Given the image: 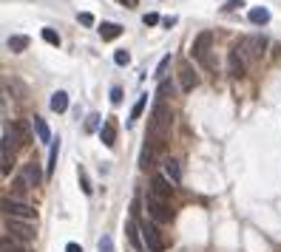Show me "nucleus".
Here are the masks:
<instances>
[{"mask_svg":"<svg viewBox=\"0 0 281 252\" xmlns=\"http://www.w3.org/2000/svg\"><path fill=\"white\" fill-rule=\"evenodd\" d=\"M100 139H102V145H106V148H114V142H116V125H114V122H106V125H102Z\"/></svg>","mask_w":281,"mask_h":252,"instance_id":"f3484780","label":"nucleus"},{"mask_svg":"<svg viewBox=\"0 0 281 252\" xmlns=\"http://www.w3.org/2000/svg\"><path fill=\"white\" fill-rule=\"evenodd\" d=\"M145 207H148V216L154 218V224H168V221H174V207H170V201H159L156 196H148Z\"/></svg>","mask_w":281,"mask_h":252,"instance_id":"20e7f679","label":"nucleus"},{"mask_svg":"<svg viewBox=\"0 0 281 252\" xmlns=\"http://www.w3.org/2000/svg\"><path fill=\"white\" fill-rule=\"evenodd\" d=\"M108 99H111V105H120V102H122V88L114 85V88H111V94H108Z\"/></svg>","mask_w":281,"mask_h":252,"instance_id":"cd10ccee","label":"nucleus"},{"mask_svg":"<svg viewBox=\"0 0 281 252\" xmlns=\"http://www.w3.org/2000/svg\"><path fill=\"white\" fill-rule=\"evenodd\" d=\"M6 227L14 241H34L37 238V230H34V221H20V218H6Z\"/></svg>","mask_w":281,"mask_h":252,"instance_id":"39448f33","label":"nucleus"},{"mask_svg":"<svg viewBox=\"0 0 281 252\" xmlns=\"http://www.w3.org/2000/svg\"><path fill=\"white\" fill-rule=\"evenodd\" d=\"M142 23H145V26H156V23H159V14H154V11H148V14L142 17Z\"/></svg>","mask_w":281,"mask_h":252,"instance_id":"72a5a7b5","label":"nucleus"},{"mask_svg":"<svg viewBox=\"0 0 281 252\" xmlns=\"http://www.w3.org/2000/svg\"><path fill=\"white\" fill-rule=\"evenodd\" d=\"M210 45H213V34H210V31H202V34H196L190 54H194V60H199L202 65L216 68V65H213V60H210Z\"/></svg>","mask_w":281,"mask_h":252,"instance_id":"7ed1b4c3","label":"nucleus"},{"mask_svg":"<svg viewBox=\"0 0 281 252\" xmlns=\"http://www.w3.org/2000/svg\"><path fill=\"white\" fill-rule=\"evenodd\" d=\"M66 252H82V247H80V244H74V241H71V244H66Z\"/></svg>","mask_w":281,"mask_h":252,"instance_id":"c9c22d12","label":"nucleus"},{"mask_svg":"<svg viewBox=\"0 0 281 252\" xmlns=\"http://www.w3.org/2000/svg\"><path fill=\"white\" fill-rule=\"evenodd\" d=\"M120 3H122L125 9H136V3H140V0H120Z\"/></svg>","mask_w":281,"mask_h":252,"instance_id":"e433bc0d","label":"nucleus"},{"mask_svg":"<svg viewBox=\"0 0 281 252\" xmlns=\"http://www.w3.org/2000/svg\"><path fill=\"white\" fill-rule=\"evenodd\" d=\"M165 173H168V179H170V184L182 182V167H179L176 159H165Z\"/></svg>","mask_w":281,"mask_h":252,"instance_id":"a211bd4d","label":"nucleus"},{"mask_svg":"<svg viewBox=\"0 0 281 252\" xmlns=\"http://www.w3.org/2000/svg\"><path fill=\"white\" fill-rule=\"evenodd\" d=\"M145 105H148V94H142L140 99H136V105H134V108H131V122H128L131 128H134V125H136V119H140V116H142V111H145Z\"/></svg>","mask_w":281,"mask_h":252,"instance_id":"412c9836","label":"nucleus"},{"mask_svg":"<svg viewBox=\"0 0 281 252\" xmlns=\"http://www.w3.org/2000/svg\"><path fill=\"white\" fill-rule=\"evenodd\" d=\"M23 48H28V37H26V34H14V37H9V51L20 54Z\"/></svg>","mask_w":281,"mask_h":252,"instance_id":"4be33fe9","label":"nucleus"},{"mask_svg":"<svg viewBox=\"0 0 281 252\" xmlns=\"http://www.w3.org/2000/svg\"><path fill=\"white\" fill-rule=\"evenodd\" d=\"M20 179L26 182V187H40V182H43V167L37 165V162H28V165L23 167Z\"/></svg>","mask_w":281,"mask_h":252,"instance_id":"9d476101","label":"nucleus"},{"mask_svg":"<svg viewBox=\"0 0 281 252\" xmlns=\"http://www.w3.org/2000/svg\"><path fill=\"white\" fill-rule=\"evenodd\" d=\"M34 122V131H37V139L43 142V145H52V131H48V125H46L43 116H32Z\"/></svg>","mask_w":281,"mask_h":252,"instance_id":"ddd939ff","label":"nucleus"},{"mask_svg":"<svg viewBox=\"0 0 281 252\" xmlns=\"http://www.w3.org/2000/svg\"><path fill=\"white\" fill-rule=\"evenodd\" d=\"M125 230H128V241H131L134 247H136V250H142V241H140V224H136L134 218H128Z\"/></svg>","mask_w":281,"mask_h":252,"instance_id":"aec40b11","label":"nucleus"},{"mask_svg":"<svg viewBox=\"0 0 281 252\" xmlns=\"http://www.w3.org/2000/svg\"><path fill=\"white\" fill-rule=\"evenodd\" d=\"M18 142H14V136H12L9 125H6V131H3V136H0V176H9L12 170H14V159H18Z\"/></svg>","mask_w":281,"mask_h":252,"instance_id":"f257e3e1","label":"nucleus"},{"mask_svg":"<svg viewBox=\"0 0 281 252\" xmlns=\"http://www.w3.org/2000/svg\"><path fill=\"white\" fill-rule=\"evenodd\" d=\"M100 252H114V241H111V238H102V241H100Z\"/></svg>","mask_w":281,"mask_h":252,"instance_id":"473e14b6","label":"nucleus"},{"mask_svg":"<svg viewBox=\"0 0 281 252\" xmlns=\"http://www.w3.org/2000/svg\"><path fill=\"white\" fill-rule=\"evenodd\" d=\"M168 125H170V111H168V105H165V99H159L156 102V108H154V122H150V133L156 131H165Z\"/></svg>","mask_w":281,"mask_h":252,"instance_id":"1a4fd4ad","label":"nucleus"},{"mask_svg":"<svg viewBox=\"0 0 281 252\" xmlns=\"http://www.w3.org/2000/svg\"><path fill=\"white\" fill-rule=\"evenodd\" d=\"M68 91H54L52 96V111L54 113H62V111H68Z\"/></svg>","mask_w":281,"mask_h":252,"instance_id":"2eb2a0df","label":"nucleus"},{"mask_svg":"<svg viewBox=\"0 0 281 252\" xmlns=\"http://www.w3.org/2000/svg\"><path fill=\"white\" fill-rule=\"evenodd\" d=\"M114 60H116V65H128V62H131V54L122 48V51H116V54H114Z\"/></svg>","mask_w":281,"mask_h":252,"instance_id":"c85d7f7f","label":"nucleus"},{"mask_svg":"<svg viewBox=\"0 0 281 252\" xmlns=\"http://www.w3.org/2000/svg\"><path fill=\"white\" fill-rule=\"evenodd\" d=\"M77 23H80V26H88V28H91L97 20H94V14H88V11H80V14H77Z\"/></svg>","mask_w":281,"mask_h":252,"instance_id":"a878e982","label":"nucleus"},{"mask_svg":"<svg viewBox=\"0 0 281 252\" xmlns=\"http://www.w3.org/2000/svg\"><path fill=\"white\" fill-rule=\"evenodd\" d=\"M97 128H100V113H91L86 122V131H97Z\"/></svg>","mask_w":281,"mask_h":252,"instance_id":"c756f323","label":"nucleus"},{"mask_svg":"<svg viewBox=\"0 0 281 252\" xmlns=\"http://www.w3.org/2000/svg\"><path fill=\"white\" fill-rule=\"evenodd\" d=\"M0 213L6 218H20V221H34L37 218L34 207H28V204L14 201V199H0Z\"/></svg>","mask_w":281,"mask_h":252,"instance_id":"f03ea898","label":"nucleus"},{"mask_svg":"<svg viewBox=\"0 0 281 252\" xmlns=\"http://www.w3.org/2000/svg\"><path fill=\"white\" fill-rule=\"evenodd\" d=\"M120 34H122V26L120 23H100V37L102 40H114Z\"/></svg>","mask_w":281,"mask_h":252,"instance_id":"6ab92c4d","label":"nucleus"},{"mask_svg":"<svg viewBox=\"0 0 281 252\" xmlns=\"http://www.w3.org/2000/svg\"><path fill=\"white\" fill-rule=\"evenodd\" d=\"M244 6V0H228L224 6H222V11H236V9H242Z\"/></svg>","mask_w":281,"mask_h":252,"instance_id":"7c9ffc66","label":"nucleus"},{"mask_svg":"<svg viewBox=\"0 0 281 252\" xmlns=\"http://www.w3.org/2000/svg\"><path fill=\"white\" fill-rule=\"evenodd\" d=\"M54 167H57V142H52V153H48V167H46V173L52 176Z\"/></svg>","mask_w":281,"mask_h":252,"instance_id":"393cba45","label":"nucleus"},{"mask_svg":"<svg viewBox=\"0 0 281 252\" xmlns=\"http://www.w3.org/2000/svg\"><path fill=\"white\" fill-rule=\"evenodd\" d=\"M168 65H170V57H165V60L159 62V68H156V79H165V71H168Z\"/></svg>","mask_w":281,"mask_h":252,"instance_id":"2f4dec72","label":"nucleus"},{"mask_svg":"<svg viewBox=\"0 0 281 252\" xmlns=\"http://www.w3.org/2000/svg\"><path fill=\"white\" fill-rule=\"evenodd\" d=\"M0 252H26L23 244L14 241V238H0Z\"/></svg>","mask_w":281,"mask_h":252,"instance_id":"5701e85b","label":"nucleus"},{"mask_svg":"<svg viewBox=\"0 0 281 252\" xmlns=\"http://www.w3.org/2000/svg\"><path fill=\"white\" fill-rule=\"evenodd\" d=\"M12 136H14V142H18V148H26V145H32V136H28V128L23 125V122H18V125H9Z\"/></svg>","mask_w":281,"mask_h":252,"instance_id":"f8f14e48","label":"nucleus"},{"mask_svg":"<svg viewBox=\"0 0 281 252\" xmlns=\"http://www.w3.org/2000/svg\"><path fill=\"white\" fill-rule=\"evenodd\" d=\"M228 65H230V74H233L236 79H242V77L247 74V62H244V57H242L236 48L228 54Z\"/></svg>","mask_w":281,"mask_h":252,"instance_id":"9b49d317","label":"nucleus"},{"mask_svg":"<svg viewBox=\"0 0 281 252\" xmlns=\"http://www.w3.org/2000/svg\"><path fill=\"white\" fill-rule=\"evenodd\" d=\"M247 17H250V23H253V26H267V23H270V11L264 9V6H256V9H250V14H247Z\"/></svg>","mask_w":281,"mask_h":252,"instance_id":"dca6fc26","label":"nucleus"},{"mask_svg":"<svg viewBox=\"0 0 281 252\" xmlns=\"http://www.w3.org/2000/svg\"><path fill=\"white\" fill-rule=\"evenodd\" d=\"M80 187H82V193H91V184H88V179H86L82 170H80Z\"/></svg>","mask_w":281,"mask_h":252,"instance_id":"f704fd0d","label":"nucleus"},{"mask_svg":"<svg viewBox=\"0 0 281 252\" xmlns=\"http://www.w3.org/2000/svg\"><path fill=\"white\" fill-rule=\"evenodd\" d=\"M40 34H43V40H46L48 45H60V34H57L54 28H43Z\"/></svg>","mask_w":281,"mask_h":252,"instance_id":"b1692460","label":"nucleus"},{"mask_svg":"<svg viewBox=\"0 0 281 252\" xmlns=\"http://www.w3.org/2000/svg\"><path fill=\"white\" fill-rule=\"evenodd\" d=\"M150 196H156L159 201H170L174 199V187H170V182H168L162 173H156V176H150Z\"/></svg>","mask_w":281,"mask_h":252,"instance_id":"0eeeda50","label":"nucleus"},{"mask_svg":"<svg viewBox=\"0 0 281 252\" xmlns=\"http://www.w3.org/2000/svg\"><path fill=\"white\" fill-rule=\"evenodd\" d=\"M170 94H174V85H170L168 79H159V96H162V99H168Z\"/></svg>","mask_w":281,"mask_h":252,"instance_id":"bb28decb","label":"nucleus"},{"mask_svg":"<svg viewBox=\"0 0 281 252\" xmlns=\"http://www.w3.org/2000/svg\"><path fill=\"white\" fill-rule=\"evenodd\" d=\"M140 233H142V238H145V247H148V252H159V250H162L159 227L154 224V221H142V224H140Z\"/></svg>","mask_w":281,"mask_h":252,"instance_id":"423d86ee","label":"nucleus"},{"mask_svg":"<svg viewBox=\"0 0 281 252\" xmlns=\"http://www.w3.org/2000/svg\"><path fill=\"white\" fill-rule=\"evenodd\" d=\"M179 85H182V91H194L199 85V74H196V68L190 62H182L179 65Z\"/></svg>","mask_w":281,"mask_h":252,"instance_id":"6e6552de","label":"nucleus"},{"mask_svg":"<svg viewBox=\"0 0 281 252\" xmlns=\"http://www.w3.org/2000/svg\"><path fill=\"white\" fill-rule=\"evenodd\" d=\"M150 167H154V145L148 139L140 150V170H150Z\"/></svg>","mask_w":281,"mask_h":252,"instance_id":"4468645a","label":"nucleus"}]
</instances>
